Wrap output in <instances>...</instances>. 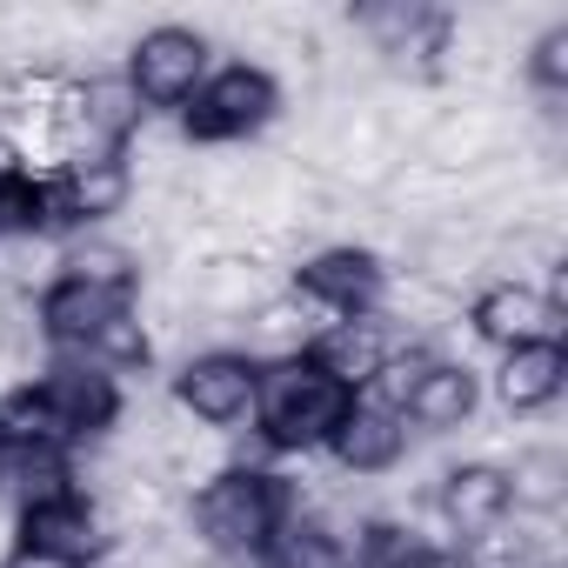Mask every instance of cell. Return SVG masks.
<instances>
[{"label": "cell", "instance_id": "cell-1", "mask_svg": "<svg viewBox=\"0 0 568 568\" xmlns=\"http://www.w3.org/2000/svg\"><path fill=\"white\" fill-rule=\"evenodd\" d=\"M302 481H288L281 468H247V462H227L214 481H201L187 501H181V528L187 541L207 555V561H261L274 528L302 508Z\"/></svg>", "mask_w": 568, "mask_h": 568}, {"label": "cell", "instance_id": "cell-2", "mask_svg": "<svg viewBox=\"0 0 568 568\" xmlns=\"http://www.w3.org/2000/svg\"><path fill=\"white\" fill-rule=\"evenodd\" d=\"M254 368H261L254 375V422H247L254 442L267 455H322L355 395L335 388L308 355H295V362H254Z\"/></svg>", "mask_w": 568, "mask_h": 568}, {"label": "cell", "instance_id": "cell-3", "mask_svg": "<svg viewBox=\"0 0 568 568\" xmlns=\"http://www.w3.org/2000/svg\"><path fill=\"white\" fill-rule=\"evenodd\" d=\"M281 108H288V88H281L274 68H261V61H227V68H214V74L187 94V108L174 114V134H181L187 148H241V141L267 134V128L281 121Z\"/></svg>", "mask_w": 568, "mask_h": 568}, {"label": "cell", "instance_id": "cell-4", "mask_svg": "<svg viewBox=\"0 0 568 568\" xmlns=\"http://www.w3.org/2000/svg\"><path fill=\"white\" fill-rule=\"evenodd\" d=\"M121 74H128V88L141 94L148 114H181L187 94L214 74V41H207L201 28L154 21V28H141V34L121 48Z\"/></svg>", "mask_w": 568, "mask_h": 568}, {"label": "cell", "instance_id": "cell-5", "mask_svg": "<svg viewBox=\"0 0 568 568\" xmlns=\"http://www.w3.org/2000/svg\"><path fill=\"white\" fill-rule=\"evenodd\" d=\"M254 375L261 368L241 348H194V355H181L174 388H168L174 415H187L207 435H234L254 422Z\"/></svg>", "mask_w": 568, "mask_h": 568}, {"label": "cell", "instance_id": "cell-6", "mask_svg": "<svg viewBox=\"0 0 568 568\" xmlns=\"http://www.w3.org/2000/svg\"><path fill=\"white\" fill-rule=\"evenodd\" d=\"M288 288H295L308 308H322L328 322L375 315V308H382V288H388V261H382V247H368V241H328V247H315V254L295 261Z\"/></svg>", "mask_w": 568, "mask_h": 568}, {"label": "cell", "instance_id": "cell-7", "mask_svg": "<svg viewBox=\"0 0 568 568\" xmlns=\"http://www.w3.org/2000/svg\"><path fill=\"white\" fill-rule=\"evenodd\" d=\"M34 388H41V402L54 408V422L68 428V442H74V448L108 442V435H114V422L128 415V388H121L108 368L81 362V355H48V362H41V375H34Z\"/></svg>", "mask_w": 568, "mask_h": 568}, {"label": "cell", "instance_id": "cell-8", "mask_svg": "<svg viewBox=\"0 0 568 568\" xmlns=\"http://www.w3.org/2000/svg\"><path fill=\"white\" fill-rule=\"evenodd\" d=\"M468 335L495 355L508 348H535V342H561L568 328V308H555L541 288H528V281H488V288H475L468 302Z\"/></svg>", "mask_w": 568, "mask_h": 568}, {"label": "cell", "instance_id": "cell-9", "mask_svg": "<svg viewBox=\"0 0 568 568\" xmlns=\"http://www.w3.org/2000/svg\"><path fill=\"white\" fill-rule=\"evenodd\" d=\"M14 541L21 548H41V555H61L74 568H101L114 555V528H108V515H101L94 495H68V501L21 508L14 515Z\"/></svg>", "mask_w": 568, "mask_h": 568}, {"label": "cell", "instance_id": "cell-10", "mask_svg": "<svg viewBox=\"0 0 568 568\" xmlns=\"http://www.w3.org/2000/svg\"><path fill=\"white\" fill-rule=\"evenodd\" d=\"M128 308H134V295H108V288H88V281L54 274L34 295V335H41L48 355H88V342Z\"/></svg>", "mask_w": 568, "mask_h": 568}, {"label": "cell", "instance_id": "cell-11", "mask_svg": "<svg viewBox=\"0 0 568 568\" xmlns=\"http://www.w3.org/2000/svg\"><path fill=\"white\" fill-rule=\"evenodd\" d=\"M348 481H382V475H402V462H408V422L395 415V408H382V402H368V395H355L348 402V415H342V428L328 435V448H322Z\"/></svg>", "mask_w": 568, "mask_h": 568}, {"label": "cell", "instance_id": "cell-12", "mask_svg": "<svg viewBox=\"0 0 568 568\" xmlns=\"http://www.w3.org/2000/svg\"><path fill=\"white\" fill-rule=\"evenodd\" d=\"M428 508H435V521H442L448 535H462V541L501 528V521H508V475H501V462L475 455V462L442 468V481L428 488Z\"/></svg>", "mask_w": 568, "mask_h": 568}, {"label": "cell", "instance_id": "cell-13", "mask_svg": "<svg viewBox=\"0 0 568 568\" xmlns=\"http://www.w3.org/2000/svg\"><path fill=\"white\" fill-rule=\"evenodd\" d=\"M54 174H61L74 234H101V227L121 221V214L134 207V194H141L128 154H114V148H108V154H81V161H68V168H54Z\"/></svg>", "mask_w": 568, "mask_h": 568}, {"label": "cell", "instance_id": "cell-14", "mask_svg": "<svg viewBox=\"0 0 568 568\" xmlns=\"http://www.w3.org/2000/svg\"><path fill=\"white\" fill-rule=\"evenodd\" d=\"M395 355V328L382 315H348V322H328L315 342H308V362L348 388V395H368V382L382 375V362Z\"/></svg>", "mask_w": 568, "mask_h": 568}, {"label": "cell", "instance_id": "cell-15", "mask_svg": "<svg viewBox=\"0 0 568 568\" xmlns=\"http://www.w3.org/2000/svg\"><path fill=\"white\" fill-rule=\"evenodd\" d=\"M322 328H328V315L308 308L288 281H281L261 308L241 315V355H247V362H295V355H308V342H315Z\"/></svg>", "mask_w": 568, "mask_h": 568}, {"label": "cell", "instance_id": "cell-16", "mask_svg": "<svg viewBox=\"0 0 568 568\" xmlns=\"http://www.w3.org/2000/svg\"><path fill=\"white\" fill-rule=\"evenodd\" d=\"M475 408H481L475 368H468V362H435V368L422 375V388L408 395L402 422H408V435H462V428L475 422Z\"/></svg>", "mask_w": 568, "mask_h": 568}, {"label": "cell", "instance_id": "cell-17", "mask_svg": "<svg viewBox=\"0 0 568 568\" xmlns=\"http://www.w3.org/2000/svg\"><path fill=\"white\" fill-rule=\"evenodd\" d=\"M568 382V348L561 342H535V348H508L495 368V402L501 415H541L561 402Z\"/></svg>", "mask_w": 568, "mask_h": 568}, {"label": "cell", "instance_id": "cell-18", "mask_svg": "<svg viewBox=\"0 0 568 568\" xmlns=\"http://www.w3.org/2000/svg\"><path fill=\"white\" fill-rule=\"evenodd\" d=\"M141 247L121 241V234H74L61 241V274L68 281H88V288H108V295H134L141 288Z\"/></svg>", "mask_w": 568, "mask_h": 568}, {"label": "cell", "instance_id": "cell-19", "mask_svg": "<svg viewBox=\"0 0 568 568\" xmlns=\"http://www.w3.org/2000/svg\"><path fill=\"white\" fill-rule=\"evenodd\" d=\"M501 475H508V515H561V501H568V455L555 442L521 448L515 462H501Z\"/></svg>", "mask_w": 568, "mask_h": 568}, {"label": "cell", "instance_id": "cell-20", "mask_svg": "<svg viewBox=\"0 0 568 568\" xmlns=\"http://www.w3.org/2000/svg\"><path fill=\"white\" fill-rule=\"evenodd\" d=\"M14 448H74L34 382H21V388L0 395V455H14Z\"/></svg>", "mask_w": 568, "mask_h": 568}, {"label": "cell", "instance_id": "cell-21", "mask_svg": "<svg viewBox=\"0 0 568 568\" xmlns=\"http://www.w3.org/2000/svg\"><path fill=\"white\" fill-rule=\"evenodd\" d=\"M81 362H94V368H108V375L121 382V375H141V368L154 362V342H148L141 315L128 308V315H114V322H108V328L88 342V355H81Z\"/></svg>", "mask_w": 568, "mask_h": 568}, {"label": "cell", "instance_id": "cell-22", "mask_svg": "<svg viewBox=\"0 0 568 568\" xmlns=\"http://www.w3.org/2000/svg\"><path fill=\"white\" fill-rule=\"evenodd\" d=\"M521 74H528L535 101H568V21H548V28L528 41Z\"/></svg>", "mask_w": 568, "mask_h": 568}, {"label": "cell", "instance_id": "cell-23", "mask_svg": "<svg viewBox=\"0 0 568 568\" xmlns=\"http://www.w3.org/2000/svg\"><path fill=\"white\" fill-rule=\"evenodd\" d=\"M0 568H74V561H61V555H41V548H8V555H0Z\"/></svg>", "mask_w": 568, "mask_h": 568}, {"label": "cell", "instance_id": "cell-24", "mask_svg": "<svg viewBox=\"0 0 568 568\" xmlns=\"http://www.w3.org/2000/svg\"><path fill=\"white\" fill-rule=\"evenodd\" d=\"M415 568H468V561H462V541H442V548H422Z\"/></svg>", "mask_w": 568, "mask_h": 568}]
</instances>
